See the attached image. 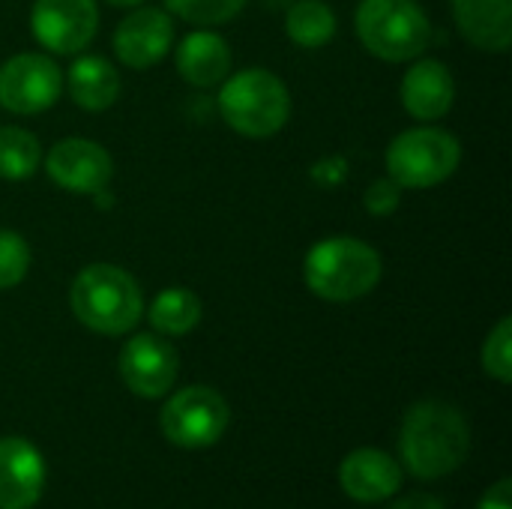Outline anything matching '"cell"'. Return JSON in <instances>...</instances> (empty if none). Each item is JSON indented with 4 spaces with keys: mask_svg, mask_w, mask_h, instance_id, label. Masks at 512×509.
I'll list each match as a JSON object with an SVG mask.
<instances>
[{
    "mask_svg": "<svg viewBox=\"0 0 512 509\" xmlns=\"http://www.w3.org/2000/svg\"><path fill=\"white\" fill-rule=\"evenodd\" d=\"M471 450L465 414L441 399H423L405 411L399 429L402 468L417 480H441L462 468Z\"/></svg>",
    "mask_w": 512,
    "mask_h": 509,
    "instance_id": "6da1fadb",
    "label": "cell"
},
{
    "mask_svg": "<svg viewBox=\"0 0 512 509\" xmlns=\"http://www.w3.org/2000/svg\"><path fill=\"white\" fill-rule=\"evenodd\" d=\"M144 306L138 279L108 261L81 267L69 285V309L75 321L99 336H126L144 318Z\"/></svg>",
    "mask_w": 512,
    "mask_h": 509,
    "instance_id": "7a4b0ae2",
    "label": "cell"
},
{
    "mask_svg": "<svg viewBox=\"0 0 512 509\" xmlns=\"http://www.w3.org/2000/svg\"><path fill=\"white\" fill-rule=\"evenodd\" d=\"M384 276L381 252L351 234H333L309 246L303 258L306 288L327 303H354L369 297Z\"/></svg>",
    "mask_w": 512,
    "mask_h": 509,
    "instance_id": "3957f363",
    "label": "cell"
},
{
    "mask_svg": "<svg viewBox=\"0 0 512 509\" xmlns=\"http://www.w3.org/2000/svg\"><path fill=\"white\" fill-rule=\"evenodd\" d=\"M216 102L225 123L237 135L255 141L282 132L291 120V90L276 72L264 66L228 72V78L219 84Z\"/></svg>",
    "mask_w": 512,
    "mask_h": 509,
    "instance_id": "277c9868",
    "label": "cell"
},
{
    "mask_svg": "<svg viewBox=\"0 0 512 509\" xmlns=\"http://www.w3.org/2000/svg\"><path fill=\"white\" fill-rule=\"evenodd\" d=\"M354 30L360 45L384 63H411L432 42V18L420 0H360Z\"/></svg>",
    "mask_w": 512,
    "mask_h": 509,
    "instance_id": "5b68a950",
    "label": "cell"
},
{
    "mask_svg": "<svg viewBox=\"0 0 512 509\" xmlns=\"http://www.w3.org/2000/svg\"><path fill=\"white\" fill-rule=\"evenodd\" d=\"M462 165V141L444 126H411L399 132L384 153L387 177L402 189H435Z\"/></svg>",
    "mask_w": 512,
    "mask_h": 509,
    "instance_id": "8992f818",
    "label": "cell"
},
{
    "mask_svg": "<svg viewBox=\"0 0 512 509\" xmlns=\"http://www.w3.org/2000/svg\"><path fill=\"white\" fill-rule=\"evenodd\" d=\"M228 420H231V408H228L225 396L204 384L177 390L162 405V414H159L162 435L168 438V444H174L180 450L213 447L225 435Z\"/></svg>",
    "mask_w": 512,
    "mask_h": 509,
    "instance_id": "52a82bcc",
    "label": "cell"
},
{
    "mask_svg": "<svg viewBox=\"0 0 512 509\" xmlns=\"http://www.w3.org/2000/svg\"><path fill=\"white\" fill-rule=\"evenodd\" d=\"M63 93V72L45 51H18L0 63V108L15 117H33Z\"/></svg>",
    "mask_w": 512,
    "mask_h": 509,
    "instance_id": "ba28073f",
    "label": "cell"
},
{
    "mask_svg": "<svg viewBox=\"0 0 512 509\" xmlns=\"http://www.w3.org/2000/svg\"><path fill=\"white\" fill-rule=\"evenodd\" d=\"M30 33L45 54L75 57L90 48L99 33L96 0H36L30 9Z\"/></svg>",
    "mask_w": 512,
    "mask_h": 509,
    "instance_id": "9c48e42d",
    "label": "cell"
},
{
    "mask_svg": "<svg viewBox=\"0 0 512 509\" xmlns=\"http://www.w3.org/2000/svg\"><path fill=\"white\" fill-rule=\"evenodd\" d=\"M48 180L72 195H99L108 189L114 177V159L111 153L81 135H69L51 144V150L42 156Z\"/></svg>",
    "mask_w": 512,
    "mask_h": 509,
    "instance_id": "30bf717a",
    "label": "cell"
},
{
    "mask_svg": "<svg viewBox=\"0 0 512 509\" xmlns=\"http://www.w3.org/2000/svg\"><path fill=\"white\" fill-rule=\"evenodd\" d=\"M117 369L129 393L141 399H162L174 390L180 357L174 345L159 333H135L123 342Z\"/></svg>",
    "mask_w": 512,
    "mask_h": 509,
    "instance_id": "8fae6325",
    "label": "cell"
},
{
    "mask_svg": "<svg viewBox=\"0 0 512 509\" xmlns=\"http://www.w3.org/2000/svg\"><path fill=\"white\" fill-rule=\"evenodd\" d=\"M114 57L129 69H150L162 63L174 48V15L162 6H132L114 27Z\"/></svg>",
    "mask_w": 512,
    "mask_h": 509,
    "instance_id": "7c38bea8",
    "label": "cell"
},
{
    "mask_svg": "<svg viewBox=\"0 0 512 509\" xmlns=\"http://www.w3.org/2000/svg\"><path fill=\"white\" fill-rule=\"evenodd\" d=\"M399 99L405 111L420 123H438L456 102V78L438 57H417L402 75Z\"/></svg>",
    "mask_w": 512,
    "mask_h": 509,
    "instance_id": "4fadbf2b",
    "label": "cell"
},
{
    "mask_svg": "<svg viewBox=\"0 0 512 509\" xmlns=\"http://www.w3.org/2000/svg\"><path fill=\"white\" fill-rule=\"evenodd\" d=\"M45 489V459L24 438H0V509H30Z\"/></svg>",
    "mask_w": 512,
    "mask_h": 509,
    "instance_id": "5bb4252c",
    "label": "cell"
},
{
    "mask_svg": "<svg viewBox=\"0 0 512 509\" xmlns=\"http://www.w3.org/2000/svg\"><path fill=\"white\" fill-rule=\"evenodd\" d=\"M339 486L357 504H381L402 489V465L384 450L360 447L342 459Z\"/></svg>",
    "mask_w": 512,
    "mask_h": 509,
    "instance_id": "9a60e30c",
    "label": "cell"
},
{
    "mask_svg": "<svg viewBox=\"0 0 512 509\" xmlns=\"http://www.w3.org/2000/svg\"><path fill=\"white\" fill-rule=\"evenodd\" d=\"M174 51V66H177V75L192 84V87H219L228 72H231V45L222 33L216 30H207V27H198L192 33H186Z\"/></svg>",
    "mask_w": 512,
    "mask_h": 509,
    "instance_id": "2e32d148",
    "label": "cell"
},
{
    "mask_svg": "<svg viewBox=\"0 0 512 509\" xmlns=\"http://www.w3.org/2000/svg\"><path fill=\"white\" fill-rule=\"evenodd\" d=\"M456 30L486 54H507L512 45V0H450Z\"/></svg>",
    "mask_w": 512,
    "mask_h": 509,
    "instance_id": "e0dca14e",
    "label": "cell"
},
{
    "mask_svg": "<svg viewBox=\"0 0 512 509\" xmlns=\"http://www.w3.org/2000/svg\"><path fill=\"white\" fill-rule=\"evenodd\" d=\"M63 84L69 90V99L81 111H90V114L108 111L120 99V90H123L117 66L108 57L84 54V51L75 54L69 72L63 75Z\"/></svg>",
    "mask_w": 512,
    "mask_h": 509,
    "instance_id": "ac0fdd59",
    "label": "cell"
},
{
    "mask_svg": "<svg viewBox=\"0 0 512 509\" xmlns=\"http://www.w3.org/2000/svg\"><path fill=\"white\" fill-rule=\"evenodd\" d=\"M144 315H147L153 333H159L165 339H177V336H189L201 324L204 303L192 288L168 285L153 297L150 306H144Z\"/></svg>",
    "mask_w": 512,
    "mask_h": 509,
    "instance_id": "d6986e66",
    "label": "cell"
},
{
    "mask_svg": "<svg viewBox=\"0 0 512 509\" xmlns=\"http://www.w3.org/2000/svg\"><path fill=\"white\" fill-rule=\"evenodd\" d=\"M339 30V18L324 0H294L285 9V33L297 48L318 51Z\"/></svg>",
    "mask_w": 512,
    "mask_h": 509,
    "instance_id": "ffe728a7",
    "label": "cell"
},
{
    "mask_svg": "<svg viewBox=\"0 0 512 509\" xmlns=\"http://www.w3.org/2000/svg\"><path fill=\"white\" fill-rule=\"evenodd\" d=\"M42 165V144L24 126H0V180L24 183Z\"/></svg>",
    "mask_w": 512,
    "mask_h": 509,
    "instance_id": "44dd1931",
    "label": "cell"
},
{
    "mask_svg": "<svg viewBox=\"0 0 512 509\" xmlns=\"http://www.w3.org/2000/svg\"><path fill=\"white\" fill-rule=\"evenodd\" d=\"M171 15L195 27H216L243 12L249 0H162Z\"/></svg>",
    "mask_w": 512,
    "mask_h": 509,
    "instance_id": "7402d4cb",
    "label": "cell"
},
{
    "mask_svg": "<svg viewBox=\"0 0 512 509\" xmlns=\"http://www.w3.org/2000/svg\"><path fill=\"white\" fill-rule=\"evenodd\" d=\"M480 363L483 372L489 378H495L498 384H510L512 381V318L504 315L486 336L483 351H480Z\"/></svg>",
    "mask_w": 512,
    "mask_h": 509,
    "instance_id": "603a6c76",
    "label": "cell"
},
{
    "mask_svg": "<svg viewBox=\"0 0 512 509\" xmlns=\"http://www.w3.org/2000/svg\"><path fill=\"white\" fill-rule=\"evenodd\" d=\"M30 264H33V252L24 234L12 228H0V291L18 288L27 279Z\"/></svg>",
    "mask_w": 512,
    "mask_h": 509,
    "instance_id": "cb8c5ba5",
    "label": "cell"
},
{
    "mask_svg": "<svg viewBox=\"0 0 512 509\" xmlns=\"http://www.w3.org/2000/svg\"><path fill=\"white\" fill-rule=\"evenodd\" d=\"M402 186L390 177H378L375 183H369V189L363 192V207L378 216V219H387L393 216L399 207H402Z\"/></svg>",
    "mask_w": 512,
    "mask_h": 509,
    "instance_id": "d4e9b609",
    "label": "cell"
},
{
    "mask_svg": "<svg viewBox=\"0 0 512 509\" xmlns=\"http://www.w3.org/2000/svg\"><path fill=\"white\" fill-rule=\"evenodd\" d=\"M477 509H512V480H498L486 495L483 501L477 504Z\"/></svg>",
    "mask_w": 512,
    "mask_h": 509,
    "instance_id": "484cf974",
    "label": "cell"
},
{
    "mask_svg": "<svg viewBox=\"0 0 512 509\" xmlns=\"http://www.w3.org/2000/svg\"><path fill=\"white\" fill-rule=\"evenodd\" d=\"M390 509H447V507H444V501H441V498H435V495H429V492H414V495L399 498V501H396Z\"/></svg>",
    "mask_w": 512,
    "mask_h": 509,
    "instance_id": "4316f807",
    "label": "cell"
},
{
    "mask_svg": "<svg viewBox=\"0 0 512 509\" xmlns=\"http://www.w3.org/2000/svg\"><path fill=\"white\" fill-rule=\"evenodd\" d=\"M105 3H111V6H117V9H132V6H141V3H147V0H105Z\"/></svg>",
    "mask_w": 512,
    "mask_h": 509,
    "instance_id": "83f0119b",
    "label": "cell"
},
{
    "mask_svg": "<svg viewBox=\"0 0 512 509\" xmlns=\"http://www.w3.org/2000/svg\"><path fill=\"white\" fill-rule=\"evenodd\" d=\"M267 6H288V3H294V0H264Z\"/></svg>",
    "mask_w": 512,
    "mask_h": 509,
    "instance_id": "f1b7e54d",
    "label": "cell"
}]
</instances>
